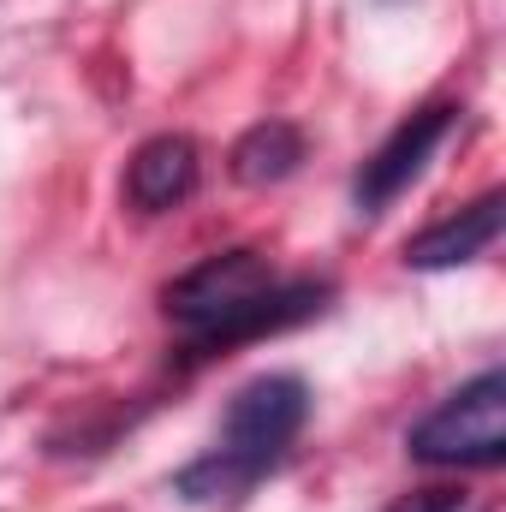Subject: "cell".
<instances>
[{
	"label": "cell",
	"instance_id": "cell-3",
	"mask_svg": "<svg viewBox=\"0 0 506 512\" xmlns=\"http://www.w3.org/2000/svg\"><path fill=\"white\" fill-rule=\"evenodd\" d=\"M405 447L423 465H501L506 459V376L483 370L477 382L447 393L405 435Z\"/></svg>",
	"mask_w": 506,
	"mask_h": 512
},
{
	"label": "cell",
	"instance_id": "cell-2",
	"mask_svg": "<svg viewBox=\"0 0 506 512\" xmlns=\"http://www.w3.org/2000/svg\"><path fill=\"white\" fill-rule=\"evenodd\" d=\"M310 417V393L298 376H256L233 393L227 423H221V447L209 459H197L191 471H179V495L185 501H221L251 489L256 477L292 447V435Z\"/></svg>",
	"mask_w": 506,
	"mask_h": 512
},
{
	"label": "cell",
	"instance_id": "cell-7",
	"mask_svg": "<svg viewBox=\"0 0 506 512\" xmlns=\"http://www.w3.org/2000/svg\"><path fill=\"white\" fill-rule=\"evenodd\" d=\"M304 161V131L292 120H262L233 143V179L239 185H274Z\"/></svg>",
	"mask_w": 506,
	"mask_h": 512
},
{
	"label": "cell",
	"instance_id": "cell-4",
	"mask_svg": "<svg viewBox=\"0 0 506 512\" xmlns=\"http://www.w3.org/2000/svg\"><path fill=\"white\" fill-rule=\"evenodd\" d=\"M453 114H459V108H447V102H435V108L411 114V120H405V126L393 131L376 155L364 161V173H358V209H364V215L387 209V203H393V197H399L417 173H423L429 149L453 131Z\"/></svg>",
	"mask_w": 506,
	"mask_h": 512
},
{
	"label": "cell",
	"instance_id": "cell-1",
	"mask_svg": "<svg viewBox=\"0 0 506 512\" xmlns=\"http://www.w3.org/2000/svg\"><path fill=\"white\" fill-rule=\"evenodd\" d=\"M328 298V286H274L262 251H221L197 262L191 274H179L161 292V310L197 334V346H227V340H251V334H274L292 328L304 316H316Z\"/></svg>",
	"mask_w": 506,
	"mask_h": 512
},
{
	"label": "cell",
	"instance_id": "cell-8",
	"mask_svg": "<svg viewBox=\"0 0 506 512\" xmlns=\"http://www.w3.org/2000/svg\"><path fill=\"white\" fill-rule=\"evenodd\" d=\"M393 512H471V501L459 489H417V495H405Z\"/></svg>",
	"mask_w": 506,
	"mask_h": 512
},
{
	"label": "cell",
	"instance_id": "cell-6",
	"mask_svg": "<svg viewBox=\"0 0 506 512\" xmlns=\"http://www.w3.org/2000/svg\"><path fill=\"white\" fill-rule=\"evenodd\" d=\"M501 221H506V197L489 191V197H477L471 209L435 221V227L417 233V239H405V262H411V268H459V262L483 256L501 239Z\"/></svg>",
	"mask_w": 506,
	"mask_h": 512
},
{
	"label": "cell",
	"instance_id": "cell-5",
	"mask_svg": "<svg viewBox=\"0 0 506 512\" xmlns=\"http://www.w3.org/2000/svg\"><path fill=\"white\" fill-rule=\"evenodd\" d=\"M191 191H197V143H191V137L161 131V137H149V143L131 155V167H126L131 209L161 215V209H179Z\"/></svg>",
	"mask_w": 506,
	"mask_h": 512
}]
</instances>
